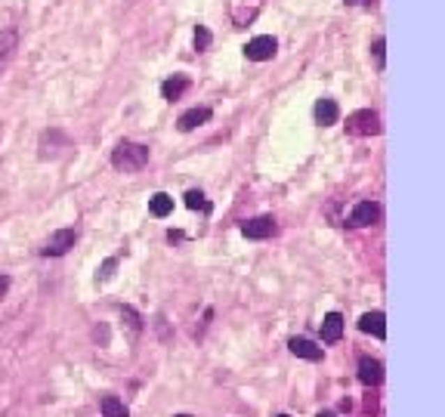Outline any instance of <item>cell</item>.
<instances>
[{
  "mask_svg": "<svg viewBox=\"0 0 445 417\" xmlns=\"http://www.w3.org/2000/svg\"><path fill=\"white\" fill-rule=\"evenodd\" d=\"M112 164L114 170H124V174H136L149 164V146H139V142H118L112 152Z\"/></svg>",
  "mask_w": 445,
  "mask_h": 417,
  "instance_id": "cell-1",
  "label": "cell"
},
{
  "mask_svg": "<svg viewBox=\"0 0 445 417\" xmlns=\"http://www.w3.org/2000/svg\"><path fill=\"white\" fill-rule=\"evenodd\" d=\"M347 133H353V136H375V133H380V118H377V112H371V109L353 112V114L347 118Z\"/></svg>",
  "mask_w": 445,
  "mask_h": 417,
  "instance_id": "cell-2",
  "label": "cell"
},
{
  "mask_svg": "<svg viewBox=\"0 0 445 417\" xmlns=\"http://www.w3.org/2000/svg\"><path fill=\"white\" fill-rule=\"evenodd\" d=\"M75 241H77L75 229H59V232H53L47 238V244L40 248V254H44V257H66L68 250L75 248Z\"/></svg>",
  "mask_w": 445,
  "mask_h": 417,
  "instance_id": "cell-3",
  "label": "cell"
},
{
  "mask_svg": "<svg viewBox=\"0 0 445 417\" xmlns=\"http://www.w3.org/2000/svg\"><path fill=\"white\" fill-rule=\"evenodd\" d=\"M276 232H278V226H276L272 217H254V220L241 222V235H245V238H254V241L272 238Z\"/></svg>",
  "mask_w": 445,
  "mask_h": 417,
  "instance_id": "cell-4",
  "label": "cell"
},
{
  "mask_svg": "<svg viewBox=\"0 0 445 417\" xmlns=\"http://www.w3.org/2000/svg\"><path fill=\"white\" fill-rule=\"evenodd\" d=\"M276 38H269V34H260V38H254V40H248V47H245V56L250 62H266L276 56Z\"/></svg>",
  "mask_w": 445,
  "mask_h": 417,
  "instance_id": "cell-5",
  "label": "cell"
},
{
  "mask_svg": "<svg viewBox=\"0 0 445 417\" xmlns=\"http://www.w3.org/2000/svg\"><path fill=\"white\" fill-rule=\"evenodd\" d=\"M377 217H380V207L375 204V201H359V204L353 207V213L347 217V226L362 229V226H371V222H377Z\"/></svg>",
  "mask_w": 445,
  "mask_h": 417,
  "instance_id": "cell-6",
  "label": "cell"
},
{
  "mask_svg": "<svg viewBox=\"0 0 445 417\" xmlns=\"http://www.w3.org/2000/svg\"><path fill=\"white\" fill-rule=\"evenodd\" d=\"M16 50H19V34H16V28H6V31H0V77L6 75L10 62L16 59Z\"/></svg>",
  "mask_w": 445,
  "mask_h": 417,
  "instance_id": "cell-7",
  "label": "cell"
},
{
  "mask_svg": "<svg viewBox=\"0 0 445 417\" xmlns=\"http://www.w3.org/2000/svg\"><path fill=\"white\" fill-rule=\"evenodd\" d=\"M359 380H362L365 386H380L384 384V365L371 356H362L359 358Z\"/></svg>",
  "mask_w": 445,
  "mask_h": 417,
  "instance_id": "cell-8",
  "label": "cell"
},
{
  "mask_svg": "<svg viewBox=\"0 0 445 417\" xmlns=\"http://www.w3.org/2000/svg\"><path fill=\"white\" fill-rule=\"evenodd\" d=\"M359 331H365V334L384 340V337H386V315L380 312V309H375V312H365L362 319H359Z\"/></svg>",
  "mask_w": 445,
  "mask_h": 417,
  "instance_id": "cell-9",
  "label": "cell"
},
{
  "mask_svg": "<svg viewBox=\"0 0 445 417\" xmlns=\"http://www.w3.org/2000/svg\"><path fill=\"white\" fill-rule=\"evenodd\" d=\"M207 121H211V109H207V105H198V109H189L186 114H179L176 127H179L183 133H189V130H195V127L207 124Z\"/></svg>",
  "mask_w": 445,
  "mask_h": 417,
  "instance_id": "cell-10",
  "label": "cell"
},
{
  "mask_svg": "<svg viewBox=\"0 0 445 417\" xmlns=\"http://www.w3.org/2000/svg\"><path fill=\"white\" fill-rule=\"evenodd\" d=\"M288 349L294 352V356L306 358V362H322V347H315V343L306 340V337H291Z\"/></svg>",
  "mask_w": 445,
  "mask_h": 417,
  "instance_id": "cell-11",
  "label": "cell"
},
{
  "mask_svg": "<svg viewBox=\"0 0 445 417\" xmlns=\"http://www.w3.org/2000/svg\"><path fill=\"white\" fill-rule=\"evenodd\" d=\"M337 118H340V105H337L334 99H319V103H315V121H319L322 127L337 124Z\"/></svg>",
  "mask_w": 445,
  "mask_h": 417,
  "instance_id": "cell-12",
  "label": "cell"
},
{
  "mask_svg": "<svg viewBox=\"0 0 445 417\" xmlns=\"http://www.w3.org/2000/svg\"><path fill=\"white\" fill-rule=\"evenodd\" d=\"M189 84H192V81H189L186 75H174V77H167V81L161 84V96L167 99V103H176V99L183 96L186 90H189Z\"/></svg>",
  "mask_w": 445,
  "mask_h": 417,
  "instance_id": "cell-13",
  "label": "cell"
},
{
  "mask_svg": "<svg viewBox=\"0 0 445 417\" xmlns=\"http://www.w3.org/2000/svg\"><path fill=\"white\" fill-rule=\"evenodd\" d=\"M343 334V315L340 312H328L325 321H322V340L325 343H337Z\"/></svg>",
  "mask_w": 445,
  "mask_h": 417,
  "instance_id": "cell-14",
  "label": "cell"
},
{
  "mask_svg": "<svg viewBox=\"0 0 445 417\" xmlns=\"http://www.w3.org/2000/svg\"><path fill=\"white\" fill-rule=\"evenodd\" d=\"M149 211H152V217H167V213L174 211V198L158 192V195L149 198Z\"/></svg>",
  "mask_w": 445,
  "mask_h": 417,
  "instance_id": "cell-15",
  "label": "cell"
},
{
  "mask_svg": "<svg viewBox=\"0 0 445 417\" xmlns=\"http://www.w3.org/2000/svg\"><path fill=\"white\" fill-rule=\"evenodd\" d=\"M103 414L105 417H130V411L124 408V402L114 399V395H105L103 399Z\"/></svg>",
  "mask_w": 445,
  "mask_h": 417,
  "instance_id": "cell-16",
  "label": "cell"
},
{
  "mask_svg": "<svg viewBox=\"0 0 445 417\" xmlns=\"http://www.w3.org/2000/svg\"><path fill=\"white\" fill-rule=\"evenodd\" d=\"M186 207H192V211H201V213H207L211 211V201H207L204 195H201V192H186Z\"/></svg>",
  "mask_w": 445,
  "mask_h": 417,
  "instance_id": "cell-17",
  "label": "cell"
},
{
  "mask_svg": "<svg viewBox=\"0 0 445 417\" xmlns=\"http://www.w3.org/2000/svg\"><path fill=\"white\" fill-rule=\"evenodd\" d=\"M371 53H375L377 71H384V68H386V40H384V38H375V44H371Z\"/></svg>",
  "mask_w": 445,
  "mask_h": 417,
  "instance_id": "cell-18",
  "label": "cell"
},
{
  "mask_svg": "<svg viewBox=\"0 0 445 417\" xmlns=\"http://www.w3.org/2000/svg\"><path fill=\"white\" fill-rule=\"evenodd\" d=\"M211 40H213V34L207 31L204 25H198V28H195V47H198V50H207V47H211Z\"/></svg>",
  "mask_w": 445,
  "mask_h": 417,
  "instance_id": "cell-19",
  "label": "cell"
},
{
  "mask_svg": "<svg viewBox=\"0 0 445 417\" xmlns=\"http://www.w3.org/2000/svg\"><path fill=\"white\" fill-rule=\"evenodd\" d=\"M114 266H118V260H105V263H103V269H99V278H103V282H105V278H112Z\"/></svg>",
  "mask_w": 445,
  "mask_h": 417,
  "instance_id": "cell-20",
  "label": "cell"
},
{
  "mask_svg": "<svg viewBox=\"0 0 445 417\" xmlns=\"http://www.w3.org/2000/svg\"><path fill=\"white\" fill-rule=\"evenodd\" d=\"M6 291H10V278H6V275H0V300L6 297Z\"/></svg>",
  "mask_w": 445,
  "mask_h": 417,
  "instance_id": "cell-21",
  "label": "cell"
},
{
  "mask_svg": "<svg viewBox=\"0 0 445 417\" xmlns=\"http://www.w3.org/2000/svg\"><path fill=\"white\" fill-rule=\"evenodd\" d=\"M347 3H349V6H371L375 0H347Z\"/></svg>",
  "mask_w": 445,
  "mask_h": 417,
  "instance_id": "cell-22",
  "label": "cell"
},
{
  "mask_svg": "<svg viewBox=\"0 0 445 417\" xmlns=\"http://www.w3.org/2000/svg\"><path fill=\"white\" fill-rule=\"evenodd\" d=\"M319 417H337V414H331V411H322Z\"/></svg>",
  "mask_w": 445,
  "mask_h": 417,
  "instance_id": "cell-23",
  "label": "cell"
},
{
  "mask_svg": "<svg viewBox=\"0 0 445 417\" xmlns=\"http://www.w3.org/2000/svg\"><path fill=\"white\" fill-rule=\"evenodd\" d=\"M174 417H192V414H174Z\"/></svg>",
  "mask_w": 445,
  "mask_h": 417,
  "instance_id": "cell-24",
  "label": "cell"
},
{
  "mask_svg": "<svg viewBox=\"0 0 445 417\" xmlns=\"http://www.w3.org/2000/svg\"><path fill=\"white\" fill-rule=\"evenodd\" d=\"M276 417H288V414H276Z\"/></svg>",
  "mask_w": 445,
  "mask_h": 417,
  "instance_id": "cell-25",
  "label": "cell"
}]
</instances>
